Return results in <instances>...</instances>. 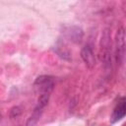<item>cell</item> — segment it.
Segmentation results:
<instances>
[{"label":"cell","instance_id":"6da1fadb","mask_svg":"<svg viewBox=\"0 0 126 126\" xmlns=\"http://www.w3.org/2000/svg\"><path fill=\"white\" fill-rule=\"evenodd\" d=\"M111 36L108 29H104L99 41V56L103 65L104 72L110 74L112 70L111 63Z\"/></svg>","mask_w":126,"mask_h":126},{"label":"cell","instance_id":"7a4b0ae2","mask_svg":"<svg viewBox=\"0 0 126 126\" xmlns=\"http://www.w3.org/2000/svg\"><path fill=\"white\" fill-rule=\"evenodd\" d=\"M126 32L125 29L120 26L115 33V61L118 66H121L124 58H125V52H126Z\"/></svg>","mask_w":126,"mask_h":126},{"label":"cell","instance_id":"3957f363","mask_svg":"<svg viewBox=\"0 0 126 126\" xmlns=\"http://www.w3.org/2000/svg\"><path fill=\"white\" fill-rule=\"evenodd\" d=\"M34 87L37 89V91L41 93H49L51 94L53 88H54V82L53 79L50 76H39L34 81Z\"/></svg>","mask_w":126,"mask_h":126},{"label":"cell","instance_id":"277c9868","mask_svg":"<svg viewBox=\"0 0 126 126\" xmlns=\"http://www.w3.org/2000/svg\"><path fill=\"white\" fill-rule=\"evenodd\" d=\"M65 36L75 43H80L84 37V32L80 27L77 26H69L64 30Z\"/></svg>","mask_w":126,"mask_h":126},{"label":"cell","instance_id":"5b68a950","mask_svg":"<svg viewBox=\"0 0 126 126\" xmlns=\"http://www.w3.org/2000/svg\"><path fill=\"white\" fill-rule=\"evenodd\" d=\"M81 57L86 64V66L90 69L94 68L95 65V56L94 50L90 44H86L81 50Z\"/></svg>","mask_w":126,"mask_h":126},{"label":"cell","instance_id":"8992f818","mask_svg":"<svg viewBox=\"0 0 126 126\" xmlns=\"http://www.w3.org/2000/svg\"><path fill=\"white\" fill-rule=\"evenodd\" d=\"M126 115V99L118 102V104L115 106L112 114H111V120L112 122H116L120 119H122Z\"/></svg>","mask_w":126,"mask_h":126},{"label":"cell","instance_id":"52a82bcc","mask_svg":"<svg viewBox=\"0 0 126 126\" xmlns=\"http://www.w3.org/2000/svg\"><path fill=\"white\" fill-rule=\"evenodd\" d=\"M49 96H50V94L49 93H41L38 96V99H37V104L35 106V108L37 109H40L42 110L48 103V100H49Z\"/></svg>","mask_w":126,"mask_h":126},{"label":"cell","instance_id":"ba28073f","mask_svg":"<svg viewBox=\"0 0 126 126\" xmlns=\"http://www.w3.org/2000/svg\"><path fill=\"white\" fill-rule=\"evenodd\" d=\"M21 112H22V110H21V108L19 107V106H15V107H13L11 110H10V117L13 119V118H17L20 114H21Z\"/></svg>","mask_w":126,"mask_h":126}]
</instances>
